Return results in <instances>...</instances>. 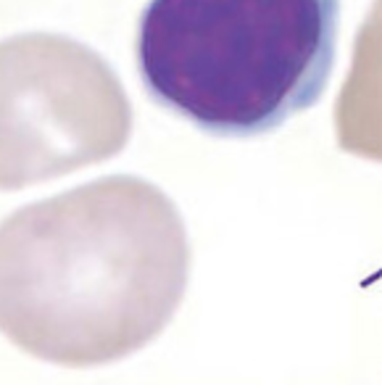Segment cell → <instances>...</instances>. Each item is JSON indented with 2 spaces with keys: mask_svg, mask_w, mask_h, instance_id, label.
Returning <instances> with one entry per match:
<instances>
[{
  "mask_svg": "<svg viewBox=\"0 0 382 385\" xmlns=\"http://www.w3.org/2000/svg\"><path fill=\"white\" fill-rule=\"evenodd\" d=\"M340 0H151L137 72L155 103L216 137H256L322 98Z\"/></svg>",
  "mask_w": 382,
  "mask_h": 385,
  "instance_id": "2",
  "label": "cell"
},
{
  "mask_svg": "<svg viewBox=\"0 0 382 385\" xmlns=\"http://www.w3.org/2000/svg\"><path fill=\"white\" fill-rule=\"evenodd\" d=\"M335 132L345 153L382 164V0L356 40L335 106Z\"/></svg>",
  "mask_w": 382,
  "mask_h": 385,
  "instance_id": "4",
  "label": "cell"
},
{
  "mask_svg": "<svg viewBox=\"0 0 382 385\" xmlns=\"http://www.w3.org/2000/svg\"><path fill=\"white\" fill-rule=\"evenodd\" d=\"M190 280V240L153 182L111 174L0 222V333L69 369L105 367L153 343Z\"/></svg>",
  "mask_w": 382,
  "mask_h": 385,
  "instance_id": "1",
  "label": "cell"
},
{
  "mask_svg": "<svg viewBox=\"0 0 382 385\" xmlns=\"http://www.w3.org/2000/svg\"><path fill=\"white\" fill-rule=\"evenodd\" d=\"M129 135L122 85L84 48L29 43L0 53V190L103 164Z\"/></svg>",
  "mask_w": 382,
  "mask_h": 385,
  "instance_id": "3",
  "label": "cell"
}]
</instances>
